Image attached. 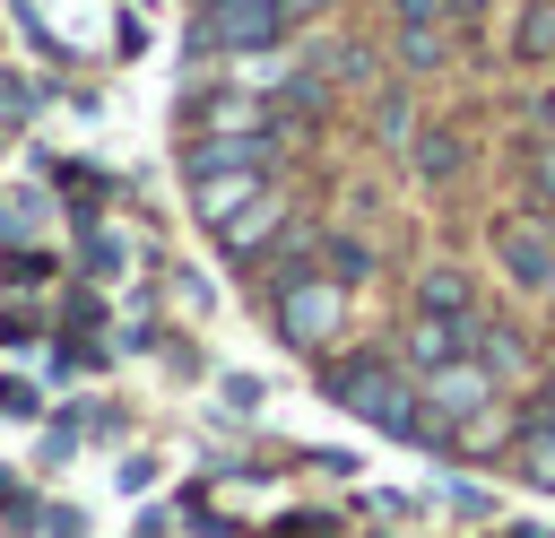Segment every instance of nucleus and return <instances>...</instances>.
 Returning a JSON list of instances; mask_svg holds the SVG:
<instances>
[{
	"instance_id": "obj_8",
	"label": "nucleus",
	"mask_w": 555,
	"mask_h": 538,
	"mask_svg": "<svg viewBox=\"0 0 555 538\" xmlns=\"http://www.w3.org/2000/svg\"><path fill=\"white\" fill-rule=\"evenodd\" d=\"M399 356H408L416 373H434V364L468 356V330H460V321H442V312H408V330H399Z\"/></svg>"
},
{
	"instance_id": "obj_13",
	"label": "nucleus",
	"mask_w": 555,
	"mask_h": 538,
	"mask_svg": "<svg viewBox=\"0 0 555 538\" xmlns=\"http://www.w3.org/2000/svg\"><path fill=\"white\" fill-rule=\"evenodd\" d=\"M460 165H468V139H460V130H425V139H416V174H425V182H451Z\"/></svg>"
},
{
	"instance_id": "obj_16",
	"label": "nucleus",
	"mask_w": 555,
	"mask_h": 538,
	"mask_svg": "<svg viewBox=\"0 0 555 538\" xmlns=\"http://www.w3.org/2000/svg\"><path fill=\"white\" fill-rule=\"evenodd\" d=\"M529 191H538V208L555 217V139H538V156H529Z\"/></svg>"
},
{
	"instance_id": "obj_15",
	"label": "nucleus",
	"mask_w": 555,
	"mask_h": 538,
	"mask_svg": "<svg viewBox=\"0 0 555 538\" xmlns=\"http://www.w3.org/2000/svg\"><path fill=\"white\" fill-rule=\"evenodd\" d=\"M399 61H408V69H442V61H451V35H442V26H399Z\"/></svg>"
},
{
	"instance_id": "obj_12",
	"label": "nucleus",
	"mask_w": 555,
	"mask_h": 538,
	"mask_svg": "<svg viewBox=\"0 0 555 538\" xmlns=\"http://www.w3.org/2000/svg\"><path fill=\"white\" fill-rule=\"evenodd\" d=\"M321 269H330L338 286H364V278H382V252H373L364 234H330V243H321Z\"/></svg>"
},
{
	"instance_id": "obj_18",
	"label": "nucleus",
	"mask_w": 555,
	"mask_h": 538,
	"mask_svg": "<svg viewBox=\"0 0 555 538\" xmlns=\"http://www.w3.org/2000/svg\"><path fill=\"white\" fill-rule=\"evenodd\" d=\"M529 130H538V139H555V87H538V95H529Z\"/></svg>"
},
{
	"instance_id": "obj_4",
	"label": "nucleus",
	"mask_w": 555,
	"mask_h": 538,
	"mask_svg": "<svg viewBox=\"0 0 555 538\" xmlns=\"http://www.w3.org/2000/svg\"><path fill=\"white\" fill-rule=\"evenodd\" d=\"M494 260H503V278H512V286L546 295V286H555V226H546L538 208H529V217L512 208V217L494 226Z\"/></svg>"
},
{
	"instance_id": "obj_7",
	"label": "nucleus",
	"mask_w": 555,
	"mask_h": 538,
	"mask_svg": "<svg viewBox=\"0 0 555 538\" xmlns=\"http://www.w3.org/2000/svg\"><path fill=\"white\" fill-rule=\"evenodd\" d=\"M278 226H286V191H278V182H269V191H260V200H243V208H234V217H225V226H217V243H225V252H234V260H251V252H260V243H269V234H278Z\"/></svg>"
},
{
	"instance_id": "obj_17",
	"label": "nucleus",
	"mask_w": 555,
	"mask_h": 538,
	"mask_svg": "<svg viewBox=\"0 0 555 538\" xmlns=\"http://www.w3.org/2000/svg\"><path fill=\"white\" fill-rule=\"evenodd\" d=\"M373 130H382V139H408V95H399V87L373 95Z\"/></svg>"
},
{
	"instance_id": "obj_9",
	"label": "nucleus",
	"mask_w": 555,
	"mask_h": 538,
	"mask_svg": "<svg viewBox=\"0 0 555 538\" xmlns=\"http://www.w3.org/2000/svg\"><path fill=\"white\" fill-rule=\"evenodd\" d=\"M468 356H477L494 382H520V373H529V338H520L512 321H486V312H477V330H468Z\"/></svg>"
},
{
	"instance_id": "obj_6",
	"label": "nucleus",
	"mask_w": 555,
	"mask_h": 538,
	"mask_svg": "<svg viewBox=\"0 0 555 538\" xmlns=\"http://www.w3.org/2000/svg\"><path fill=\"white\" fill-rule=\"evenodd\" d=\"M512 460H520V477H529V486H546V495H555V382H538V390H529L520 434H512Z\"/></svg>"
},
{
	"instance_id": "obj_10",
	"label": "nucleus",
	"mask_w": 555,
	"mask_h": 538,
	"mask_svg": "<svg viewBox=\"0 0 555 538\" xmlns=\"http://www.w3.org/2000/svg\"><path fill=\"white\" fill-rule=\"evenodd\" d=\"M416 312H442V321L477 330V286H468L460 269H425V278H416Z\"/></svg>"
},
{
	"instance_id": "obj_14",
	"label": "nucleus",
	"mask_w": 555,
	"mask_h": 538,
	"mask_svg": "<svg viewBox=\"0 0 555 538\" xmlns=\"http://www.w3.org/2000/svg\"><path fill=\"white\" fill-rule=\"evenodd\" d=\"M399 9V26H468L486 0H390Z\"/></svg>"
},
{
	"instance_id": "obj_11",
	"label": "nucleus",
	"mask_w": 555,
	"mask_h": 538,
	"mask_svg": "<svg viewBox=\"0 0 555 538\" xmlns=\"http://www.w3.org/2000/svg\"><path fill=\"white\" fill-rule=\"evenodd\" d=\"M503 43H512V61H555V0H520Z\"/></svg>"
},
{
	"instance_id": "obj_1",
	"label": "nucleus",
	"mask_w": 555,
	"mask_h": 538,
	"mask_svg": "<svg viewBox=\"0 0 555 538\" xmlns=\"http://www.w3.org/2000/svg\"><path fill=\"white\" fill-rule=\"evenodd\" d=\"M269 321H278L286 347H330L338 321H347V286H338L321 260H312V269H286L278 295H269Z\"/></svg>"
},
{
	"instance_id": "obj_3",
	"label": "nucleus",
	"mask_w": 555,
	"mask_h": 538,
	"mask_svg": "<svg viewBox=\"0 0 555 538\" xmlns=\"http://www.w3.org/2000/svg\"><path fill=\"white\" fill-rule=\"evenodd\" d=\"M486 399H494V373L477 356H451V364L416 373V443H434L442 425H477Z\"/></svg>"
},
{
	"instance_id": "obj_5",
	"label": "nucleus",
	"mask_w": 555,
	"mask_h": 538,
	"mask_svg": "<svg viewBox=\"0 0 555 538\" xmlns=\"http://www.w3.org/2000/svg\"><path fill=\"white\" fill-rule=\"evenodd\" d=\"M269 191V165H191V208H199V226H225L243 200H260Z\"/></svg>"
},
{
	"instance_id": "obj_2",
	"label": "nucleus",
	"mask_w": 555,
	"mask_h": 538,
	"mask_svg": "<svg viewBox=\"0 0 555 538\" xmlns=\"http://www.w3.org/2000/svg\"><path fill=\"white\" fill-rule=\"evenodd\" d=\"M330 399L356 408L364 425L416 434V373H390L382 356H347V364H330Z\"/></svg>"
}]
</instances>
